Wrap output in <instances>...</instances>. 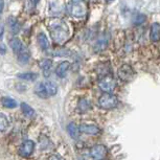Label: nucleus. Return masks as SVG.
Returning <instances> with one entry per match:
<instances>
[{"label":"nucleus","instance_id":"1","mask_svg":"<svg viewBox=\"0 0 160 160\" xmlns=\"http://www.w3.org/2000/svg\"><path fill=\"white\" fill-rule=\"evenodd\" d=\"M49 31H50L51 38L53 39V41L56 43L61 44L64 41L67 40L69 31L64 21L58 19L51 21L49 23Z\"/></svg>","mask_w":160,"mask_h":160},{"label":"nucleus","instance_id":"2","mask_svg":"<svg viewBox=\"0 0 160 160\" xmlns=\"http://www.w3.org/2000/svg\"><path fill=\"white\" fill-rule=\"evenodd\" d=\"M10 46L13 50V52L17 56V59L21 64H25L29 61L31 58V53H29L28 49L26 48V46L21 42L20 39L14 38L12 39L10 42Z\"/></svg>","mask_w":160,"mask_h":160},{"label":"nucleus","instance_id":"3","mask_svg":"<svg viewBox=\"0 0 160 160\" xmlns=\"http://www.w3.org/2000/svg\"><path fill=\"white\" fill-rule=\"evenodd\" d=\"M66 8L72 17L81 18L86 14V3L84 0H69Z\"/></svg>","mask_w":160,"mask_h":160},{"label":"nucleus","instance_id":"4","mask_svg":"<svg viewBox=\"0 0 160 160\" xmlns=\"http://www.w3.org/2000/svg\"><path fill=\"white\" fill-rule=\"evenodd\" d=\"M58 92V87L52 82L40 83L36 86V93L41 98H47V96H53Z\"/></svg>","mask_w":160,"mask_h":160},{"label":"nucleus","instance_id":"5","mask_svg":"<svg viewBox=\"0 0 160 160\" xmlns=\"http://www.w3.org/2000/svg\"><path fill=\"white\" fill-rule=\"evenodd\" d=\"M98 105L101 108L106 110L114 109L118 105V98L112 93H104L98 98Z\"/></svg>","mask_w":160,"mask_h":160},{"label":"nucleus","instance_id":"6","mask_svg":"<svg viewBox=\"0 0 160 160\" xmlns=\"http://www.w3.org/2000/svg\"><path fill=\"white\" fill-rule=\"evenodd\" d=\"M117 74H118V78L122 82L129 83L134 78V77L136 75V72L134 71L131 66L128 64H123L119 67L118 71H117Z\"/></svg>","mask_w":160,"mask_h":160},{"label":"nucleus","instance_id":"7","mask_svg":"<svg viewBox=\"0 0 160 160\" xmlns=\"http://www.w3.org/2000/svg\"><path fill=\"white\" fill-rule=\"evenodd\" d=\"M98 87L105 93H112L116 88V82L112 77H104L98 81Z\"/></svg>","mask_w":160,"mask_h":160},{"label":"nucleus","instance_id":"8","mask_svg":"<svg viewBox=\"0 0 160 160\" xmlns=\"http://www.w3.org/2000/svg\"><path fill=\"white\" fill-rule=\"evenodd\" d=\"M35 143L32 140H25L19 148V154L22 157H29L34 153Z\"/></svg>","mask_w":160,"mask_h":160},{"label":"nucleus","instance_id":"9","mask_svg":"<svg viewBox=\"0 0 160 160\" xmlns=\"http://www.w3.org/2000/svg\"><path fill=\"white\" fill-rule=\"evenodd\" d=\"M106 154H107V149L102 144H96L90 150V155L93 159L96 160H102L106 156Z\"/></svg>","mask_w":160,"mask_h":160},{"label":"nucleus","instance_id":"10","mask_svg":"<svg viewBox=\"0 0 160 160\" xmlns=\"http://www.w3.org/2000/svg\"><path fill=\"white\" fill-rule=\"evenodd\" d=\"M108 44H109V36L107 35H102L101 37L98 39V41L95 42L94 45V50L95 51H102L107 48Z\"/></svg>","mask_w":160,"mask_h":160},{"label":"nucleus","instance_id":"11","mask_svg":"<svg viewBox=\"0 0 160 160\" xmlns=\"http://www.w3.org/2000/svg\"><path fill=\"white\" fill-rule=\"evenodd\" d=\"M8 28H10L11 32L13 35H17L21 29V25L19 23V21L13 16L8 18Z\"/></svg>","mask_w":160,"mask_h":160},{"label":"nucleus","instance_id":"12","mask_svg":"<svg viewBox=\"0 0 160 160\" xmlns=\"http://www.w3.org/2000/svg\"><path fill=\"white\" fill-rule=\"evenodd\" d=\"M80 131L84 133V134H88V135H98L99 133V128L94 125H86V123H83V125L80 126Z\"/></svg>","mask_w":160,"mask_h":160},{"label":"nucleus","instance_id":"13","mask_svg":"<svg viewBox=\"0 0 160 160\" xmlns=\"http://www.w3.org/2000/svg\"><path fill=\"white\" fill-rule=\"evenodd\" d=\"M69 69H70V63L67 61H64L58 65V67L56 69V73L59 78H63L66 77V74H67V72L69 71Z\"/></svg>","mask_w":160,"mask_h":160},{"label":"nucleus","instance_id":"14","mask_svg":"<svg viewBox=\"0 0 160 160\" xmlns=\"http://www.w3.org/2000/svg\"><path fill=\"white\" fill-rule=\"evenodd\" d=\"M150 39L153 42L160 41V24L158 22H154L152 23V25H151Z\"/></svg>","mask_w":160,"mask_h":160},{"label":"nucleus","instance_id":"15","mask_svg":"<svg viewBox=\"0 0 160 160\" xmlns=\"http://www.w3.org/2000/svg\"><path fill=\"white\" fill-rule=\"evenodd\" d=\"M37 40H38V44L40 45V47H41L42 50H44V51L49 50L50 44H49V41H48L47 36L45 35L44 32H40V34L38 35Z\"/></svg>","mask_w":160,"mask_h":160},{"label":"nucleus","instance_id":"16","mask_svg":"<svg viewBox=\"0 0 160 160\" xmlns=\"http://www.w3.org/2000/svg\"><path fill=\"white\" fill-rule=\"evenodd\" d=\"M39 66H40V68L43 70L45 77H47V75H49L50 69L52 67V61L49 59H43L39 62Z\"/></svg>","mask_w":160,"mask_h":160},{"label":"nucleus","instance_id":"17","mask_svg":"<svg viewBox=\"0 0 160 160\" xmlns=\"http://www.w3.org/2000/svg\"><path fill=\"white\" fill-rule=\"evenodd\" d=\"M67 132H68V134L70 135L71 138L78 139V136H80V133H81L80 127H78L74 122H70L67 126Z\"/></svg>","mask_w":160,"mask_h":160},{"label":"nucleus","instance_id":"18","mask_svg":"<svg viewBox=\"0 0 160 160\" xmlns=\"http://www.w3.org/2000/svg\"><path fill=\"white\" fill-rule=\"evenodd\" d=\"M78 109L81 113H85L91 109V104L86 98H81L78 102Z\"/></svg>","mask_w":160,"mask_h":160},{"label":"nucleus","instance_id":"19","mask_svg":"<svg viewBox=\"0 0 160 160\" xmlns=\"http://www.w3.org/2000/svg\"><path fill=\"white\" fill-rule=\"evenodd\" d=\"M18 78H21V80H23V81L32 82V81L37 80L38 74L35 73V72H23V73H19V74H18Z\"/></svg>","mask_w":160,"mask_h":160},{"label":"nucleus","instance_id":"20","mask_svg":"<svg viewBox=\"0 0 160 160\" xmlns=\"http://www.w3.org/2000/svg\"><path fill=\"white\" fill-rule=\"evenodd\" d=\"M21 110H22L23 114L28 117H34L35 116V110L26 102H22L21 104Z\"/></svg>","mask_w":160,"mask_h":160},{"label":"nucleus","instance_id":"21","mask_svg":"<svg viewBox=\"0 0 160 160\" xmlns=\"http://www.w3.org/2000/svg\"><path fill=\"white\" fill-rule=\"evenodd\" d=\"M1 102H2V105H3V107L8 108V109H13V108L17 107L16 101L13 98H3Z\"/></svg>","mask_w":160,"mask_h":160},{"label":"nucleus","instance_id":"22","mask_svg":"<svg viewBox=\"0 0 160 160\" xmlns=\"http://www.w3.org/2000/svg\"><path fill=\"white\" fill-rule=\"evenodd\" d=\"M8 128V119L3 113L0 112V132H4Z\"/></svg>","mask_w":160,"mask_h":160},{"label":"nucleus","instance_id":"23","mask_svg":"<svg viewBox=\"0 0 160 160\" xmlns=\"http://www.w3.org/2000/svg\"><path fill=\"white\" fill-rule=\"evenodd\" d=\"M146 20H147L146 15H143V14H137L136 16L134 17V20H133V22H134L135 25H140V24H142Z\"/></svg>","mask_w":160,"mask_h":160},{"label":"nucleus","instance_id":"24","mask_svg":"<svg viewBox=\"0 0 160 160\" xmlns=\"http://www.w3.org/2000/svg\"><path fill=\"white\" fill-rule=\"evenodd\" d=\"M4 35V24L2 21H0V40H2Z\"/></svg>","mask_w":160,"mask_h":160},{"label":"nucleus","instance_id":"25","mask_svg":"<svg viewBox=\"0 0 160 160\" xmlns=\"http://www.w3.org/2000/svg\"><path fill=\"white\" fill-rule=\"evenodd\" d=\"M48 160H65L63 157L59 156V155H52L51 157H49V159Z\"/></svg>","mask_w":160,"mask_h":160},{"label":"nucleus","instance_id":"26","mask_svg":"<svg viewBox=\"0 0 160 160\" xmlns=\"http://www.w3.org/2000/svg\"><path fill=\"white\" fill-rule=\"evenodd\" d=\"M3 8H4V0H0V15L3 12Z\"/></svg>","mask_w":160,"mask_h":160},{"label":"nucleus","instance_id":"27","mask_svg":"<svg viewBox=\"0 0 160 160\" xmlns=\"http://www.w3.org/2000/svg\"><path fill=\"white\" fill-rule=\"evenodd\" d=\"M0 52H1L2 55L5 52V46H4V45H1V46H0Z\"/></svg>","mask_w":160,"mask_h":160},{"label":"nucleus","instance_id":"28","mask_svg":"<svg viewBox=\"0 0 160 160\" xmlns=\"http://www.w3.org/2000/svg\"><path fill=\"white\" fill-rule=\"evenodd\" d=\"M39 1H40V0H31V2L34 5H36V4H38L39 3Z\"/></svg>","mask_w":160,"mask_h":160},{"label":"nucleus","instance_id":"29","mask_svg":"<svg viewBox=\"0 0 160 160\" xmlns=\"http://www.w3.org/2000/svg\"><path fill=\"white\" fill-rule=\"evenodd\" d=\"M109 1H114V0H109Z\"/></svg>","mask_w":160,"mask_h":160},{"label":"nucleus","instance_id":"30","mask_svg":"<svg viewBox=\"0 0 160 160\" xmlns=\"http://www.w3.org/2000/svg\"></svg>","mask_w":160,"mask_h":160}]
</instances>
